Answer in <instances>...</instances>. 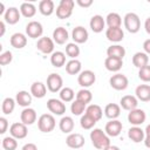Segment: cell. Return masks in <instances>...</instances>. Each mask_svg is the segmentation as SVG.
Returning <instances> with one entry per match:
<instances>
[{
	"instance_id": "1",
	"label": "cell",
	"mask_w": 150,
	"mask_h": 150,
	"mask_svg": "<svg viewBox=\"0 0 150 150\" xmlns=\"http://www.w3.org/2000/svg\"><path fill=\"white\" fill-rule=\"evenodd\" d=\"M90 141L93 145L98 150H104L109 145H111L109 136L105 134V131H103L100 128H95L90 131Z\"/></svg>"
},
{
	"instance_id": "2",
	"label": "cell",
	"mask_w": 150,
	"mask_h": 150,
	"mask_svg": "<svg viewBox=\"0 0 150 150\" xmlns=\"http://www.w3.org/2000/svg\"><path fill=\"white\" fill-rule=\"evenodd\" d=\"M123 23H124V27L125 29L131 33V34H135L141 28V20H139V16L136 14V13H127L123 18Z\"/></svg>"
},
{
	"instance_id": "3",
	"label": "cell",
	"mask_w": 150,
	"mask_h": 150,
	"mask_svg": "<svg viewBox=\"0 0 150 150\" xmlns=\"http://www.w3.org/2000/svg\"><path fill=\"white\" fill-rule=\"evenodd\" d=\"M56 125L55 118L52 114H42L38 120V128L41 132H50Z\"/></svg>"
},
{
	"instance_id": "4",
	"label": "cell",
	"mask_w": 150,
	"mask_h": 150,
	"mask_svg": "<svg viewBox=\"0 0 150 150\" xmlns=\"http://www.w3.org/2000/svg\"><path fill=\"white\" fill-rule=\"evenodd\" d=\"M74 5V0H61L59 6L56 7V16L61 20L68 19L73 14Z\"/></svg>"
},
{
	"instance_id": "5",
	"label": "cell",
	"mask_w": 150,
	"mask_h": 150,
	"mask_svg": "<svg viewBox=\"0 0 150 150\" xmlns=\"http://www.w3.org/2000/svg\"><path fill=\"white\" fill-rule=\"evenodd\" d=\"M109 84L111 88H114L115 90H124L128 88L129 84V80L124 74L117 73L115 75H112L109 79Z\"/></svg>"
},
{
	"instance_id": "6",
	"label": "cell",
	"mask_w": 150,
	"mask_h": 150,
	"mask_svg": "<svg viewBox=\"0 0 150 150\" xmlns=\"http://www.w3.org/2000/svg\"><path fill=\"white\" fill-rule=\"evenodd\" d=\"M63 80L60 74L57 73H52L47 77V89L52 93H57L60 91L63 87Z\"/></svg>"
},
{
	"instance_id": "7",
	"label": "cell",
	"mask_w": 150,
	"mask_h": 150,
	"mask_svg": "<svg viewBox=\"0 0 150 150\" xmlns=\"http://www.w3.org/2000/svg\"><path fill=\"white\" fill-rule=\"evenodd\" d=\"M96 81V75L93 70H83L80 73V75L77 76V82L82 87V88H88V87H91Z\"/></svg>"
},
{
	"instance_id": "8",
	"label": "cell",
	"mask_w": 150,
	"mask_h": 150,
	"mask_svg": "<svg viewBox=\"0 0 150 150\" xmlns=\"http://www.w3.org/2000/svg\"><path fill=\"white\" fill-rule=\"evenodd\" d=\"M42 33H43V27L39 21H29L26 25V34L28 38L40 39L42 38Z\"/></svg>"
},
{
	"instance_id": "9",
	"label": "cell",
	"mask_w": 150,
	"mask_h": 150,
	"mask_svg": "<svg viewBox=\"0 0 150 150\" xmlns=\"http://www.w3.org/2000/svg\"><path fill=\"white\" fill-rule=\"evenodd\" d=\"M9 134L12 137L16 139H22L28 135L27 125L23 124L22 122H15L9 127Z\"/></svg>"
},
{
	"instance_id": "10",
	"label": "cell",
	"mask_w": 150,
	"mask_h": 150,
	"mask_svg": "<svg viewBox=\"0 0 150 150\" xmlns=\"http://www.w3.org/2000/svg\"><path fill=\"white\" fill-rule=\"evenodd\" d=\"M145 118H146V115H145L144 110L138 109V108L129 111V114H128V121L134 127H138V125L143 124L145 122Z\"/></svg>"
},
{
	"instance_id": "11",
	"label": "cell",
	"mask_w": 150,
	"mask_h": 150,
	"mask_svg": "<svg viewBox=\"0 0 150 150\" xmlns=\"http://www.w3.org/2000/svg\"><path fill=\"white\" fill-rule=\"evenodd\" d=\"M54 40L48 36H42L36 42V48L43 54H53L54 52Z\"/></svg>"
},
{
	"instance_id": "12",
	"label": "cell",
	"mask_w": 150,
	"mask_h": 150,
	"mask_svg": "<svg viewBox=\"0 0 150 150\" xmlns=\"http://www.w3.org/2000/svg\"><path fill=\"white\" fill-rule=\"evenodd\" d=\"M47 108L54 115H63L66 112V104L61 100L57 98H49L47 101Z\"/></svg>"
},
{
	"instance_id": "13",
	"label": "cell",
	"mask_w": 150,
	"mask_h": 150,
	"mask_svg": "<svg viewBox=\"0 0 150 150\" xmlns=\"http://www.w3.org/2000/svg\"><path fill=\"white\" fill-rule=\"evenodd\" d=\"M66 144L70 149H80L84 145V137L79 132H71L67 136Z\"/></svg>"
},
{
	"instance_id": "14",
	"label": "cell",
	"mask_w": 150,
	"mask_h": 150,
	"mask_svg": "<svg viewBox=\"0 0 150 150\" xmlns=\"http://www.w3.org/2000/svg\"><path fill=\"white\" fill-rule=\"evenodd\" d=\"M122 122L118 121V120H110L107 124H105V128H104V131L105 134L109 136V137H116L121 134L122 131Z\"/></svg>"
},
{
	"instance_id": "15",
	"label": "cell",
	"mask_w": 150,
	"mask_h": 150,
	"mask_svg": "<svg viewBox=\"0 0 150 150\" xmlns=\"http://www.w3.org/2000/svg\"><path fill=\"white\" fill-rule=\"evenodd\" d=\"M71 38L75 43H84V42H87L89 34L84 27L77 26V27H74V29L71 32Z\"/></svg>"
},
{
	"instance_id": "16",
	"label": "cell",
	"mask_w": 150,
	"mask_h": 150,
	"mask_svg": "<svg viewBox=\"0 0 150 150\" xmlns=\"http://www.w3.org/2000/svg\"><path fill=\"white\" fill-rule=\"evenodd\" d=\"M21 18V13H20V9H18L16 7H9L6 9L5 14H4V19H5V22L9 23V25H15L19 22Z\"/></svg>"
},
{
	"instance_id": "17",
	"label": "cell",
	"mask_w": 150,
	"mask_h": 150,
	"mask_svg": "<svg viewBox=\"0 0 150 150\" xmlns=\"http://www.w3.org/2000/svg\"><path fill=\"white\" fill-rule=\"evenodd\" d=\"M20 120L26 125H32L36 122V111L33 108H25L20 114Z\"/></svg>"
},
{
	"instance_id": "18",
	"label": "cell",
	"mask_w": 150,
	"mask_h": 150,
	"mask_svg": "<svg viewBox=\"0 0 150 150\" xmlns=\"http://www.w3.org/2000/svg\"><path fill=\"white\" fill-rule=\"evenodd\" d=\"M120 105L124 109V110H128V111H131L134 109L137 108L138 105V100L136 96L134 95H124L121 101H120Z\"/></svg>"
},
{
	"instance_id": "19",
	"label": "cell",
	"mask_w": 150,
	"mask_h": 150,
	"mask_svg": "<svg viewBox=\"0 0 150 150\" xmlns=\"http://www.w3.org/2000/svg\"><path fill=\"white\" fill-rule=\"evenodd\" d=\"M69 39L68 30L64 27H57L53 30V40L57 45H64Z\"/></svg>"
},
{
	"instance_id": "20",
	"label": "cell",
	"mask_w": 150,
	"mask_h": 150,
	"mask_svg": "<svg viewBox=\"0 0 150 150\" xmlns=\"http://www.w3.org/2000/svg\"><path fill=\"white\" fill-rule=\"evenodd\" d=\"M89 26L94 33H101L105 26V20L103 19L102 15L96 14V15L91 16V19L89 21Z\"/></svg>"
},
{
	"instance_id": "21",
	"label": "cell",
	"mask_w": 150,
	"mask_h": 150,
	"mask_svg": "<svg viewBox=\"0 0 150 150\" xmlns=\"http://www.w3.org/2000/svg\"><path fill=\"white\" fill-rule=\"evenodd\" d=\"M105 38L111 42H121L124 38V32L121 27L120 28H107Z\"/></svg>"
},
{
	"instance_id": "22",
	"label": "cell",
	"mask_w": 150,
	"mask_h": 150,
	"mask_svg": "<svg viewBox=\"0 0 150 150\" xmlns=\"http://www.w3.org/2000/svg\"><path fill=\"white\" fill-rule=\"evenodd\" d=\"M135 94L138 101L149 102L150 101V86L149 84H139L135 89Z\"/></svg>"
},
{
	"instance_id": "23",
	"label": "cell",
	"mask_w": 150,
	"mask_h": 150,
	"mask_svg": "<svg viewBox=\"0 0 150 150\" xmlns=\"http://www.w3.org/2000/svg\"><path fill=\"white\" fill-rule=\"evenodd\" d=\"M30 94L32 96L36 97V98H42L46 96L47 94V87L45 83L40 82V81H35L32 86H30Z\"/></svg>"
},
{
	"instance_id": "24",
	"label": "cell",
	"mask_w": 150,
	"mask_h": 150,
	"mask_svg": "<svg viewBox=\"0 0 150 150\" xmlns=\"http://www.w3.org/2000/svg\"><path fill=\"white\" fill-rule=\"evenodd\" d=\"M128 137L134 142V143H141L144 141L145 132L142 128L139 127H131L128 130Z\"/></svg>"
},
{
	"instance_id": "25",
	"label": "cell",
	"mask_w": 150,
	"mask_h": 150,
	"mask_svg": "<svg viewBox=\"0 0 150 150\" xmlns=\"http://www.w3.org/2000/svg\"><path fill=\"white\" fill-rule=\"evenodd\" d=\"M15 101L20 107L28 108L32 103V94H29L26 90H20L15 95Z\"/></svg>"
},
{
	"instance_id": "26",
	"label": "cell",
	"mask_w": 150,
	"mask_h": 150,
	"mask_svg": "<svg viewBox=\"0 0 150 150\" xmlns=\"http://www.w3.org/2000/svg\"><path fill=\"white\" fill-rule=\"evenodd\" d=\"M11 46L16 48V49H21L23 47H26L27 45V36L22 33H14L12 36H11Z\"/></svg>"
},
{
	"instance_id": "27",
	"label": "cell",
	"mask_w": 150,
	"mask_h": 150,
	"mask_svg": "<svg viewBox=\"0 0 150 150\" xmlns=\"http://www.w3.org/2000/svg\"><path fill=\"white\" fill-rule=\"evenodd\" d=\"M122 66H123V60H121V59L107 56V59L104 60V67L109 71L116 73V71H118L122 68Z\"/></svg>"
},
{
	"instance_id": "28",
	"label": "cell",
	"mask_w": 150,
	"mask_h": 150,
	"mask_svg": "<svg viewBox=\"0 0 150 150\" xmlns=\"http://www.w3.org/2000/svg\"><path fill=\"white\" fill-rule=\"evenodd\" d=\"M74 120L70 116H63L59 122V128L64 134H71V131L74 130Z\"/></svg>"
},
{
	"instance_id": "29",
	"label": "cell",
	"mask_w": 150,
	"mask_h": 150,
	"mask_svg": "<svg viewBox=\"0 0 150 150\" xmlns=\"http://www.w3.org/2000/svg\"><path fill=\"white\" fill-rule=\"evenodd\" d=\"M55 11V5L54 1L52 0H42L39 2V12L45 15V16H49L54 13Z\"/></svg>"
},
{
	"instance_id": "30",
	"label": "cell",
	"mask_w": 150,
	"mask_h": 150,
	"mask_svg": "<svg viewBox=\"0 0 150 150\" xmlns=\"http://www.w3.org/2000/svg\"><path fill=\"white\" fill-rule=\"evenodd\" d=\"M104 115L109 120H116L121 115V105L116 103H109L104 108Z\"/></svg>"
},
{
	"instance_id": "31",
	"label": "cell",
	"mask_w": 150,
	"mask_h": 150,
	"mask_svg": "<svg viewBox=\"0 0 150 150\" xmlns=\"http://www.w3.org/2000/svg\"><path fill=\"white\" fill-rule=\"evenodd\" d=\"M148 62H149V56L144 52H137L132 56V64L138 69L144 66H148Z\"/></svg>"
},
{
	"instance_id": "32",
	"label": "cell",
	"mask_w": 150,
	"mask_h": 150,
	"mask_svg": "<svg viewBox=\"0 0 150 150\" xmlns=\"http://www.w3.org/2000/svg\"><path fill=\"white\" fill-rule=\"evenodd\" d=\"M107 55L109 57H116V59H121L123 60L124 55H125V49L124 47H122L121 45H112L110 47H108L107 49Z\"/></svg>"
},
{
	"instance_id": "33",
	"label": "cell",
	"mask_w": 150,
	"mask_h": 150,
	"mask_svg": "<svg viewBox=\"0 0 150 150\" xmlns=\"http://www.w3.org/2000/svg\"><path fill=\"white\" fill-rule=\"evenodd\" d=\"M105 23L108 25V28H120L122 25V18L117 13H109L105 18Z\"/></svg>"
},
{
	"instance_id": "34",
	"label": "cell",
	"mask_w": 150,
	"mask_h": 150,
	"mask_svg": "<svg viewBox=\"0 0 150 150\" xmlns=\"http://www.w3.org/2000/svg\"><path fill=\"white\" fill-rule=\"evenodd\" d=\"M84 114L89 115L90 117H93V118L97 122V121H100V120L102 118L103 110H102V108H101L98 104H90V105H88V107H87V109H86V112H84Z\"/></svg>"
},
{
	"instance_id": "35",
	"label": "cell",
	"mask_w": 150,
	"mask_h": 150,
	"mask_svg": "<svg viewBox=\"0 0 150 150\" xmlns=\"http://www.w3.org/2000/svg\"><path fill=\"white\" fill-rule=\"evenodd\" d=\"M50 63L56 68L64 66L66 64V54L63 52H60V50L54 52L50 56Z\"/></svg>"
},
{
	"instance_id": "36",
	"label": "cell",
	"mask_w": 150,
	"mask_h": 150,
	"mask_svg": "<svg viewBox=\"0 0 150 150\" xmlns=\"http://www.w3.org/2000/svg\"><path fill=\"white\" fill-rule=\"evenodd\" d=\"M81 68H82V64L77 59H73V60H70V61H68L66 63V71L69 75L80 74L81 73Z\"/></svg>"
},
{
	"instance_id": "37",
	"label": "cell",
	"mask_w": 150,
	"mask_h": 150,
	"mask_svg": "<svg viewBox=\"0 0 150 150\" xmlns=\"http://www.w3.org/2000/svg\"><path fill=\"white\" fill-rule=\"evenodd\" d=\"M20 13L25 18H33L36 13V7L32 2H22L20 6Z\"/></svg>"
},
{
	"instance_id": "38",
	"label": "cell",
	"mask_w": 150,
	"mask_h": 150,
	"mask_svg": "<svg viewBox=\"0 0 150 150\" xmlns=\"http://www.w3.org/2000/svg\"><path fill=\"white\" fill-rule=\"evenodd\" d=\"M15 103L16 101L12 97H6L4 101H2V104H1V110L5 115H11L15 108Z\"/></svg>"
},
{
	"instance_id": "39",
	"label": "cell",
	"mask_w": 150,
	"mask_h": 150,
	"mask_svg": "<svg viewBox=\"0 0 150 150\" xmlns=\"http://www.w3.org/2000/svg\"><path fill=\"white\" fill-rule=\"evenodd\" d=\"M86 109H87V104H84L83 102H81V101H79V100L73 101V103H71V105H70V111H71V114L75 115V116L82 115V114L86 111Z\"/></svg>"
},
{
	"instance_id": "40",
	"label": "cell",
	"mask_w": 150,
	"mask_h": 150,
	"mask_svg": "<svg viewBox=\"0 0 150 150\" xmlns=\"http://www.w3.org/2000/svg\"><path fill=\"white\" fill-rule=\"evenodd\" d=\"M60 100L62 101V102H71L73 100H74V97H75V93H74V90L71 89V88H69V87H64V88H62L61 90H60Z\"/></svg>"
},
{
	"instance_id": "41",
	"label": "cell",
	"mask_w": 150,
	"mask_h": 150,
	"mask_svg": "<svg viewBox=\"0 0 150 150\" xmlns=\"http://www.w3.org/2000/svg\"><path fill=\"white\" fill-rule=\"evenodd\" d=\"M76 100L83 102L84 104H88V103L91 102V100H93V94H91L90 90H88V89H86V88H82L81 90L77 91V94H76Z\"/></svg>"
},
{
	"instance_id": "42",
	"label": "cell",
	"mask_w": 150,
	"mask_h": 150,
	"mask_svg": "<svg viewBox=\"0 0 150 150\" xmlns=\"http://www.w3.org/2000/svg\"><path fill=\"white\" fill-rule=\"evenodd\" d=\"M66 54L73 60V59H76L79 55H80V47L77 46V43L75 42H69L67 43L66 46Z\"/></svg>"
},
{
	"instance_id": "43",
	"label": "cell",
	"mask_w": 150,
	"mask_h": 150,
	"mask_svg": "<svg viewBox=\"0 0 150 150\" xmlns=\"http://www.w3.org/2000/svg\"><path fill=\"white\" fill-rule=\"evenodd\" d=\"M80 124H81V127H82L83 129H86V130H90V129H93L94 125L96 124V121H95L93 117H90L89 115L84 114L83 116H81Z\"/></svg>"
},
{
	"instance_id": "44",
	"label": "cell",
	"mask_w": 150,
	"mask_h": 150,
	"mask_svg": "<svg viewBox=\"0 0 150 150\" xmlns=\"http://www.w3.org/2000/svg\"><path fill=\"white\" fill-rule=\"evenodd\" d=\"M2 148L4 150H15L18 148V142L16 138L12 136H7L2 139Z\"/></svg>"
},
{
	"instance_id": "45",
	"label": "cell",
	"mask_w": 150,
	"mask_h": 150,
	"mask_svg": "<svg viewBox=\"0 0 150 150\" xmlns=\"http://www.w3.org/2000/svg\"><path fill=\"white\" fill-rule=\"evenodd\" d=\"M138 77L143 82H150V66H144L138 69Z\"/></svg>"
},
{
	"instance_id": "46",
	"label": "cell",
	"mask_w": 150,
	"mask_h": 150,
	"mask_svg": "<svg viewBox=\"0 0 150 150\" xmlns=\"http://www.w3.org/2000/svg\"><path fill=\"white\" fill-rule=\"evenodd\" d=\"M13 60V54L12 52L9 50H6L4 53L0 54V64L1 66H6V64H9Z\"/></svg>"
},
{
	"instance_id": "47",
	"label": "cell",
	"mask_w": 150,
	"mask_h": 150,
	"mask_svg": "<svg viewBox=\"0 0 150 150\" xmlns=\"http://www.w3.org/2000/svg\"><path fill=\"white\" fill-rule=\"evenodd\" d=\"M144 132H145V137H144V141H143L144 142V145L150 149V124H148L145 127Z\"/></svg>"
},
{
	"instance_id": "48",
	"label": "cell",
	"mask_w": 150,
	"mask_h": 150,
	"mask_svg": "<svg viewBox=\"0 0 150 150\" xmlns=\"http://www.w3.org/2000/svg\"><path fill=\"white\" fill-rule=\"evenodd\" d=\"M8 128V121L5 117H0V134H5Z\"/></svg>"
},
{
	"instance_id": "49",
	"label": "cell",
	"mask_w": 150,
	"mask_h": 150,
	"mask_svg": "<svg viewBox=\"0 0 150 150\" xmlns=\"http://www.w3.org/2000/svg\"><path fill=\"white\" fill-rule=\"evenodd\" d=\"M76 4H77L80 7L87 8V7H90V6L93 5V0H76Z\"/></svg>"
},
{
	"instance_id": "50",
	"label": "cell",
	"mask_w": 150,
	"mask_h": 150,
	"mask_svg": "<svg viewBox=\"0 0 150 150\" xmlns=\"http://www.w3.org/2000/svg\"><path fill=\"white\" fill-rule=\"evenodd\" d=\"M143 49H144V53L145 54L150 55V39H148V40H145L143 42Z\"/></svg>"
},
{
	"instance_id": "51",
	"label": "cell",
	"mask_w": 150,
	"mask_h": 150,
	"mask_svg": "<svg viewBox=\"0 0 150 150\" xmlns=\"http://www.w3.org/2000/svg\"><path fill=\"white\" fill-rule=\"evenodd\" d=\"M21 150H38V146L34 144V143H27L22 146Z\"/></svg>"
},
{
	"instance_id": "52",
	"label": "cell",
	"mask_w": 150,
	"mask_h": 150,
	"mask_svg": "<svg viewBox=\"0 0 150 150\" xmlns=\"http://www.w3.org/2000/svg\"><path fill=\"white\" fill-rule=\"evenodd\" d=\"M144 28H145V32L150 35V16L145 20V22H144Z\"/></svg>"
},
{
	"instance_id": "53",
	"label": "cell",
	"mask_w": 150,
	"mask_h": 150,
	"mask_svg": "<svg viewBox=\"0 0 150 150\" xmlns=\"http://www.w3.org/2000/svg\"><path fill=\"white\" fill-rule=\"evenodd\" d=\"M0 29H1V30H0V36H2V35L5 34V29H6V28H5V22H4V21H0Z\"/></svg>"
},
{
	"instance_id": "54",
	"label": "cell",
	"mask_w": 150,
	"mask_h": 150,
	"mask_svg": "<svg viewBox=\"0 0 150 150\" xmlns=\"http://www.w3.org/2000/svg\"><path fill=\"white\" fill-rule=\"evenodd\" d=\"M104 150H121L118 146H116V145H109L107 149H104Z\"/></svg>"
},
{
	"instance_id": "55",
	"label": "cell",
	"mask_w": 150,
	"mask_h": 150,
	"mask_svg": "<svg viewBox=\"0 0 150 150\" xmlns=\"http://www.w3.org/2000/svg\"><path fill=\"white\" fill-rule=\"evenodd\" d=\"M4 11H5V9H4V4L0 2V15H1V14H5Z\"/></svg>"
}]
</instances>
